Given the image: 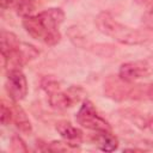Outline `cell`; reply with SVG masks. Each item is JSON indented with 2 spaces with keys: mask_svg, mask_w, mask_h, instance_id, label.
Listing matches in <instances>:
<instances>
[{
  "mask_svg": "<svg viewBox=\"0 0 153 153\" xmlns=\"http://www.w3.org/2000/svg\"><path fill=\"white\" fill-rule=\"evenodd\" d=\"M63 20L65 12L59 7H51L38 14L24 17L23 26L32 38L54 47L61 41L60 25Z\"/></svg>",
  "mask_w": 153,
  "mask_h": 153,
  "instance_id": "cell-1",
  "label": "cell"
},
{
  "mask_svg": "<svg viewBox=\"0 0 153 153\" xmlns=\"http://www.w3.org/2000/svg\"><path fill=\"white\" fill-rule=\"evenodd\" d=\"M96 25L103 35H105L122 44L140 45L148 41V36L146 32L140 31L137 29H131L127 25L118 23L106 11L99 12L97 14Z\"/></svg>",
  "mask_w": 153,
  "mask_h": 153,
  "instance_id": "cell-2",
  "label": "cell"
},
{
  "mask_svg": "<svg viewBox=\"0 0 153 153\" xmlns=\"http://www.w3.org/2000/svg\"><path fill=\"white\" fill-rule=\"evenodd\" d=\"M104 93L114 100L140 99L146 98V85H134L133 82L122 80L118 75H110L104 82Z\"/></svg>",
  "mask_w": 153,
  "mask_h": 153,
  "instance_id": "cell-3",
  "label": "cell"
},
{
  "mask_svg": "<svg viewBox=\"0 0 153 153\" xmlns=\"http://www.w3.org/2000/svg\"><path fill=\"white\" fill-rule=\"evenodd\" d=\"M75 120L86 129L93 131H111V126L109 122L98 114L94 105L88 99L82 100V104L75 115Z\"/></svg>",
  "mask_w": 153,
  "mask_h": 153,
  "instance_id": "cell-4",
  "label": "cell"
},
{
  "mask_svg": "<svg viewBox=\"0 0 153 153\" xmlns=\"http://www.w3.org/2000/svg\"><path fill=\"white\" fill-rule=\"evenodd\" d=\"M153 74V56L142 60L129 61L121 65L118 69V76L124 80L133 82L136 79L146 78Z\"/></svg>",
  "mask_w": 153,
  "mask_h": 153,
  "instance_id": "cell-5",
  "label": "cell"
},
{
  "mask_svg": "<svg viewBox=\"0 0 153 153\" xmlns=\"http://www.w3.org/2000/svg\"><path fill=\"white\" fill-rule=\"evenodd\" d=\"M6 91L13 102L23 100L27 94V81L24 73L16 68L7 71Z\"/></svg>",
  "mask_w": 153,
  "mask_h": 153,
  "instance_id": "cell-6",
  "label": "cell"
},
{
  "mask_svg": "<svg viewBox=\"0 0 153 153\" xmlns=\"http://www.w3.org/2000/svg\"><path fill=\"white\" fill-rule=\"evenodd\" d=\"M79 92H81L80 87H71L68 91H55L49 94V104L51 108L57 110L68 109L79 100Z\"/></svg>",
  "mask_w": 153,
  "mask_h": 153,
  "instance_id": "cell-7",
  "label": "cell"
},
{
  "mask_svg": "<svg viewBox=\"0 0 153 153\" xmlns=\"http://www.w3.org/2000/svg\"><path fill=\"white\" fill-rule=\"evenodd\" d=\"M55 128H56L57 133L61 135V137L71 147H76L82 141V131L79 128L74 127L68 121H59L56 123Z\"/></svg>",
  "mask_w": 153,
  "mask_h": 153,
  "instance_id": "cell-8",
  "label": "cell"
},
{
  "mask_svg": "<svg viewBox=\"0 0 153 153\" xmlns=\"http://www.w3.org/2000/svg\"><path fill=\"white\" fill-rule=\"evenodd\" d=\"M12 121L14 123V126L17 127V129H19L22 133L24 134H31L32 131V124L26 115V112L24 111V109L17 104H13L12 106Z\"/></svg>",
  "mask_w": 153,
  "mask_h": 153,
  "instance_id": "cell-9",
  "label": "cell"
},
{
  "mask_svg": "<svg viewBox=\"0 0 153 153\" xmlns=\"http://www.w3.org/2000/svg\"><path fill=\"white\" fill-rule=\"evenodd\" d=\"M93 140L98 148L103 152H114L118 147V140L111 131H96Z\"/></svg>",
  "mask_w": 153,
  "mask_h": 153,
  "instance_id": "cell-10",
  "label": "cell"
},
{
  "mask_svg": "<svg viewBox=\"0 0 153 153\" xmlns=\"http://www.w3.org/2000/svg\"><path fill=\"white\" fill-rule=\"evenodd\" d=\"M37 4H38V0H16L14 8L18 16L27 17V16H31V13L35 11Z\"/></svg>",
  "mask_w": 153,
  "mask_h": 153,
  "instance_id": "cell-11",
  "label": "cell"
},
{
  "mask_svg": "<svg viewBox=\"0 0 153 153\" xmlns=\"http://www.w3.org/2000/svg\"><path fill=\"white\" fill-rule=\"evenodd\" d=\"M41 87L48 94H50V93L60 90V84L55 79H53V78H43L42 81H41Z\"/></svg>",
  "mask_w": 153,
  "mask_h": 153,
  "instance_id": "cell-12",
  "label": "cell"
},
{
  "mask_svg": "<svg viewBox=\"0 0 153 153\" xmlns=\"http://www.w3.org/2000/svg\"><path fill=\"white\" fill-rule=\"evenodd\" d=\"M11 151L16 152V153H18V152L20 153V152H27L29 149L19 135H13L11 137Z\"/></svg>",
  "mask_w": 153,
  "mask_h": 153,
  "instance_id": "cell-13",
  "label": "cell"
},
{
  "mask_svg": "<svg viewBox=\"0 0 153 153\" xmlns=\"http://www.w3.org/2000/svg\"><path fill=\"white\" fill-rule=\"evenodd\" d=\"M68 148H71V146L65 141H53L49 145H47V151H51V152H66L68 151Z\"/></svg>",
  "mask_w": 153,
  "mask_h": 153,
  "instance_id": "cell-14",
  "label": "cell"
},
{
  "mask_svg": "<svg viewBox=\"0 0 153 153\" xmlns=\"http://www.w3.org/2000/svg\"><path fill=\"white\" fill-rule=\"evenodd\" d=\"M12 108L7 106L5 103L1 104V124L2 126H7L10 124V122L12 121Z\"/></svg>",
  "mask_w": 153,
  "mask_h": 153,
  "instance_id": "cell-15",
  "label": "cell"
},
{
  "mask_svg": "<svg viewBox=\"0 0 153 153\" xmlns=\"http://www.w3.org/2000/svg\"><path fill=\"white\" fill-rule=\"evenodd\" d=\"M143 26L148 30H153V8H149L148 11H146L142 16L141 19Z\"/></svg>",
  "mask_w": 153,
  "mask_h": 153,
  "instance_id": "cell-16",
  "label": "cell"
},
{
  "mask_svg": "<svg viewBox=\"0 0 153 153\" xmlns=\"http://www.w3.org/2000/svg\"><path fill=\"white\" fill-rule=\"evenodd\" d=\"M146 98L153 100V82L149 85H146Z\"/></svg>",
  "mask_w": 153,
  "mask_h": 153,
  "instance_id": "cell-17",
  "label": "cell"
},
{
  "mask_svg": "<svg viewBox=\"0 0 153 153\" xmlns=\"http://www.w3.org/2000/svg\"><path fill=\"white\" fill-rule=\"evenodd\" d=\"M146 127L153 133V116L152 117H149L147 121H146Z\"/></svg>",
  "mask_w": 153,
  "mask_h": 153,
  "instance_id": "cell-18",
  "label": "cell"
},
{
  "mask_svg": "<svg viewBox=\"0 0 153 153\" xmlns=\"http://www.w3.org/2000/svg\"><path fill=\"white\" fill-rule=\"evenodd\" d=\"M136 4H140V5H143V4H147L149 2V0H134Z\"/></svg>",
  "mask_w": 153,
  "mask_h": 153,
  "instance_id": "cell-19",
  "label": "cell"
},
{
  "mask_svg": "<svg viewBox=\"0 0 153 153\" xmlns=\"http://www.w3.org/2000/svg\"><path fill=\"white\" fill-rule=\"evenodd\" d=\"M149 6H151V8H153V0H149Z\"/></svg>",
  "mask_w": 153,
  "mask_h": 153,
  "instance_id": "cell-20",
  "label": "cell"
}]
</instances>
